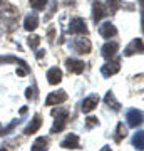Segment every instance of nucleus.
<instances>
[{
	"instance_id": "412c9836",
	"label": "nucleus",
	"mask_w": 144,
	"mask_h": 151,
	"mask_svg": "<svg viewBox=\"0 0 144 151\" xmlns=\"http://www.w3.org/2000/svg\"><path fill=\"white\" fill-rule=\"evenodd\" d=\"M94 126H99V119L94 116H87L85 118V129H92Z\"/></svg>"
},
{
	"instance_id": "f03ea898",
	"label": "nucleus",
	"mask_w": 144,
	"mask_h": 151,
	"mask_svg": "<svg viewBox=\"0 0 144 151\" xmlns=\"http://www.w3.org/2000/svg\"><path fill=\"white\" fill-rule=\"evenodd\" d=\"M72 47H74L79 54H89V52H91V40L87 37L79 35V37L72 42Z\"/></svg>"
},
{
	"instance_id": "423d86ee",
	"label": "nucleus",
	"mask_w": 144,
	"mask_h": 151,
	"mask_svg": "<svg viewBox=\"0 0 144 151\" xmlns=\"http://www.w3.org/2000/svg\"><path fill=\"white\" fill-rule=\"evenodd\" d=\"M69 32L70 34H87V25H85L84 19L75 17L69 24Z\"/></svg>"
},
{
	"instance_id": "4468645a",
	"label": "nucleus",
	"mask_w": 144,
	"mask_h": 151,
	"mask_svg": "<svg viewBox=\"0 0 144 151\" xmlns=\"http://www.w3.org/2000/svg\"><path fill=\"white\" fill-rule=\"evenodd\" d=\"M24 27H25L27 32H32V30H35V29L39 27V17H37L35 12H32V14H29V15L25 17Z\"/></svg>"
},
{
	"instance_id": "6ab92c4d",
	"label": "nucleus",
	"mask_w": 144,
	"mask_h": 151,
	"mask_svg": "<svg viewBox=\"0 0 144 151\" xmlns=\"http://www.w3.org/2000/svg\"><path fill=\"white\" fill-rule=\"evenodd\" d=\"M126 134H128V128L124 126V123H119L117 124V129H116V134H114L116 143H121V141L126 138Z\"/></svg>"
},
{
	"instance_id": "dca6fc26",
	"label": "nucleus",
	"mask_w": 144,
	"mask_h": 151,
	"mask_svg": "<svg viewBox=\"0 0 144 151\" xmlns=\"http://www.w3.org/2000/svg\"><path fill=\"white\" fill-rule=\"evenodd\" d=\"M40 124H42V118H40L39 114H35L32 118V121L27 124V128L24 129V134H34V133L40 128Z\"/></svg>"
},
{
	"instance_id": "7ed1b4c3",
	"label": "nucleus",
	"mask_w": 144,
	"mask_h": 151,
	"mask_svg": "<svg viewBox=\"0 0 144 151\" xmlns=\"http://www.w3.org/2000/svg\"><path fill=\"white\" fill-rule=\"evenodd\" d=\"M67 101V92L65 91H57V92H50L45 99V104L47 106H57V104H62Z\"/></svg>"
},
{
	"instance_id": "393cba45",
	"label": "nucleus",
	"mask_w": 144,
	"mask_h": 151,
	"mask_svg": "<svg viewBox=\"0 0 144 151\" xmlns=\"http://www.w3.org/2000/svg\"><path fill=\"white\" fill-rule=\"evenodd\" d=\"M35 94H37V91H35V87H29L25 92V97L27 99H34L35 97Z\"/></svg>"
},
{
	"instance_id": "bb28decb",
	"label": "nucleus",
	"mask_w": 144,
	"mask_h": 151,
	"mask_svg": "<svg viewBox=\"0 0 144 151\" xmlns=\"http://www.w3.org/2000/svg\"><path fill=\"white\" fill-rule=\"evenodd\" d=\"M101 151H111V148H109V146H104V148H102Z\"/></svg>"
},
{
	"instance_id": "0eeeda50",
	"label": "nucleus",
	"mask_w": 144,
	"mask_h": 151,
	"mask_svg": "<svg viewBox=\"0 0 144 151\" xmlns=\"http://www.w3.org/2000/svg\"><path fill=\"white\" fill-rule=\"evenodd\" d=\"M97 104H99V96L97 94H91V96H87L82 101V113L87 114V113H91L92 109H96L97 108Z\"/></svg>"
},
{
	"instance_id": "cd10ccee",
	"label": "nucleus",
	"mask_w": 144,
	"mask_h": 151,
	"mask_svg": "<svg viewBox=\"0 0 144 151\" xmlns=\"http://www.w3.org/2000/svg\"><path fill=\"white\" fill-rule=\"evenodd\" d=\"M0 151H7V148H0Z\"/></svg>"
},
{
	"instance_id": "f3484780",
	"label": "nucleus",
	"mask_w": 144,
	"mask_h": 151,
	"mask_svg": "<svg viewBox=\"0 0 144 151\" xmlns=\"http://www.w3.org/2000/svg\"><path fill=\"white\" fill-rule=\"evenodd\" d=\"M104 103H106L107 106L112 109V111H119V109H121V104L116 101V97H114V92H112V91H109L106 94V97H104Z\"/></svg>"
},
{
	"instance_id": "ddd939ff",
	"label": "nucleus",
	"mask_w": 144,
	"mask_h": 151,
	"mask_svg": "<svg viewBox=\"0 0 144 151\" xmlns=\"http://www.w3.org/2000/svg\"><path fill=\"white\" fill-rule=\"evenodd\" d=\"M65 65H67V69H69V72H72V74H80V72H84V62L79 59H67L65 60Z\"/></svg>"
},
{
	"instance_id": "9b49d317",
	"label": "nucleus",
	"mask_w": 144,
	"mask_h": 151,
	"mask_svg": "<svg viewBox=\"0 0 144 151\" xmlns=\"http://www.w3.org/2000/svg\"><path fill=\"white\" fill-rule=\"evenodd\" d=\"M62 81V70L59 67H50L47 70V82L50 86H57Z\"/></svg>"
},
{
	"instance_id": "c85d7f7f",
	"label": "nucleus",
	"mask_w": 144,
	"mask_h": 151,
	"mask_svg": "<svg viewBox=\"0 0 144 151\" xmlns=\"http://www.w3.org/2000/svg\"><path fill=\"white\" fill-rule=\"evenodd\" d=\"M0 5H2V0H0Z\"/></svg>"
},
{
	"instance_id": "a878e982",
	"label": "nucleus",
	"mask_w": 144,
	"mask_h": 151,
	"mask_svg": "<svg viewBox=\"0 0 144 151\" xmlns=\"http://www.w3.org/2000/svg\"><path fill=\"white\" fill-rule=\"evenodd\" d=\"M27 113V106H24V108H20V114H25Z\"/></svg>"
},
{
	"instance_id": "2eb2a0df",
	"label": "nucleus",
	"mask_w": 144,
	"mask_h": 151,
	"mask_svg": "<svg viewBox=\"0 0 144 151\" xmlns=\"http://www.w3.org/2000/svg\"><path fill=\"white\" fill-rule=\"evenodd\" d=\"M119 69H121V64L119 62H107V64H104L101 67V72L102 76H106V77H109V76H114V74H117Z\"/></svg>"
},
{
	"instance_id": "5701e85b",
	"label": "nucleus",
	"mask_w": 144,
	"mask_h": 151,
	"mask_svg": "<svg viewBox=\"0 0 144 151\" xmlns=\"http://www.w3.org/2000/svg\"><path fill=\"white\" fill-rule=\"evenodd\" d=\"M27 42H29L30 49H37L39 47V42H40V37H39V35H30Z\"/></svg>"
},
{
	"instance_id": "a211bd4d",
	"label": "nucleus",
	"mask_w": 144,
	"mask_h": 151,
	"mask_svg": "<svg viewBox=\"0 0 144 151\" xmlns=\"http://www.w3.org/2000/svg\"><path fill=\"white\" fill-rule=\"evenodd\" d=\"M49 148V139L47 138H37L35 139V143L32 145V148H30V151H47Z\"/></svg>"
},
{
	"instance_id": "b1692460",
	"label": "nucleus",
	"mask_w": 144,
	"mask_h": 151,
	"mask_svg": "<svg viewBox=\"0 0 144 151\" xmlns=\"http://www.w3.org/2000/svg\"><path fill=\"white\" fill-rule=\"evenodd\" d=\"M121 4H123L121 0H107V7H109V9H111L112 12L117 10L119 7H121Z\"/></svg>"
},
{
	"instance_id": "4be33fe9",
	"label": "nucleus",
	"mask_w": 144,
	"mask_h": 151,
	"mask_svg": "<svg viewBox=\"0 0 144 151\" xmlns=\"http://www.w3.org/2000/svg\"><path fill=\"white\" fill-rule=\"evenodd\" d=\"M30 4L35 10H44L45 5H47V0H30Z\"/></svg>"
},
{
	"instance_id": "f257e3e1",
	"label": "nucleus",
	"mask_w": 144,
	"mask_h": 151,
	"mask_svg": "<svg viewBox=\"0 0 144 151\" xmlns=\"http://www.w3.org/2000/svg\"><path fill=\"white\" fill-rule=\"evenodd\" d=\"M52 116L55 118V123H54L50 133H60L65 128L67 121H69V111L67 109H54Z\"/></svg>"
},
{
	"instance_id": "aec40b11",
	"label": "nucleus",
	"mask_w": 144,
	"mask_h": 151,
	"mask_svg": "<svg viewBox=\"0 0 144 151\" xmlns=\"http://www.w3.org/2000/svg\"><path fill=\"white\" fill-rule=\"evenodd\" d=\"M143 138H144V133H143V129H139L138 133H136V134L133 136V145H134V148H136V150H139V151H143V150H144Z\"/></svg>"
},
{
	"instance_id": "1a4fd4ad",
	"label": "nucleus",
	"mask_w": 144,
	"mask_h": 151,
	"mask_svg": "<svg viewBox=\"0 0 144 151\" xmlns=\"http://www.w3.org/2000/svg\"><path fill=\"white\" fill-rule=\"evenodd\" d=\"M99 34L104 39H111L114 35H117V29L111 22H104V24H101V27H99Z\"/></svg>"
},
{
	"instance_id": "39448f33",
	"label": "nucleus",
	"mask_w": 144,
	"mask_h": 151,
	"mask_svg": "<svg viewBox=\"0 0 144 151\" xmlns=\"http://www.w3.org/2000/svg\"><path fill=\"white\" fill-rule=\"evenodd\" d=\"M92 9H94V12H92V19H94L96 24L97 22H101L104 17L109 15V9H106L102 2H94V4H92Z\"/></svg>"
},
{
	"instance_id": "9d476101",
	"label": "nucleus",
	"mask_w": 144,
	"mask_h": 151,
	"mask_svg": "<svg viewBox=\"0 0 144 151\" xmlns=\"http://www.w3.org/2000/svg\"><path fill=\"white\" fill-rule=\"evenodd\" d=\"M117 49H119V45L116 42H107V44L102 45L101 54H102V57H104L106 60H111L114 55L117 54Z\"/></svg>"
},
{
	"instance_id": "6e6552de",
	"label": "nucleus",
	"mask_w": 144,
	"mask_h": 151,
	"mask_svg": "<svg viewBox=\"0 0 144 151\" xmlns=\"http://www.w3.org/2000/svg\"><path fill=\"white\" fill-rule=\"evenodd\" d=\"M60 146L62 148H70V150H77V148H80L79 136L74 134V133H70V134H67L64 139L60 141Z\"/></svg>"
},
{
	"instance_id": "20e7f679",
	"label": "nucleus",
	"mask_w": 144,
	"mask_h": 151,
	"mask_svg": "<svg viewBox=\"0 0 144 151\" xmlns=\"http://www.w3.org/2000/svg\"><path fill=\"white\" fill-rule=\"evenodd\" d=\"M128 124L131 128H138L143 124V111H139V109H129L128 111Z\"/></svg>"
},
{
	"instance_id": "f8f14e48",
	"label": "nucleus",
	"mask_w": 144,
	"mask_h": 151,
	"mask_svg": "<svg viewBox=\"0 0 144 151\" xmlns=\"http://www.w3.org/2000/svg\"><path fill=\"white\" fill-rule=\"evenodd\" d=\"M141 54L143 52V39H134L133 42L129 44L128 47H126V50H124V55L126 57H129V55L133 54Z\"/></svg>"
}]
</instances>
